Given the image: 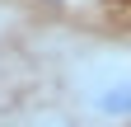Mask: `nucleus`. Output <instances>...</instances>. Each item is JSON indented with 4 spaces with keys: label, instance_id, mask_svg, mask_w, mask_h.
Returning <instances> with one entry per match:
<instances>
[{
    "label": "nucleus",
    "instance_id": "f257e3e1",
    "mask_svg": "<svg viewBox=\"0 0 131 127\" xmlns=\"http://www.w3.org/2000/svg\"><path fill=\"white\" fill-rule=\"evenodd\" d=\"M89 108L103 118H131V75H112L89 89Z\"/></svg>",
    "mask_w": 131,
    "mask_h": 127
}]
</instances>
